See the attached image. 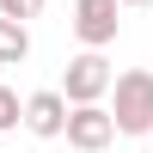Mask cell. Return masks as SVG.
Here are the masks:
<instances>
[{"instance_id":"obj_1","label":"cell","mask_w":153,"mask_h":153,"mask_svg":"<svg viewBox=\"0 0 153 153\" xmlns=\"http://www.w3.org/2000/svg\"><path fill=\"white\" fill-rule=\"evenodd\" d=\"M110 123L117 135H153V68H129V74H110Z\"/></svg>"},{"instance_id":"obj_2","label":"cell","mask_w":153,"mask_h":153,"mask_svg":"<svg viewBox=\"0 0 153 153\" xmlns=\"http://www.w3.org/2000/svg\"><path fill=\"white\" fill-rule=\"evenodd\" d=\"M68 104H92V98H104L110 92V61H104V49H80V55L61 68V86H55Z\"/></svg>"},{"instance_id":"obj_3","label":"cell","mask_w":153,"mask_h":153,"mask_svg":"<svg viewBox=\"0 0 153 153\" xmlns=\"http://www.w3.org/2000/svg\"><path fill=\"white\" fill-rule=\"evenodd\" d=\"M61 135H68V147H74V153H104L110 141H117V123H110L104 98H92V104H68Z\"/></svg>"},{"instance_id":"obj_4","label":"cell","mask_w":153,"mask_h":153,"mask_svg":"<svg viewBox=\"0 0 153 153\" xmlns=\"http://www.w3.org/2000/svg\"><path fill=\"white\" fill-rule=\"evenodd\" d=\"M74 37H80L86 49H110L117 43V31H123V6L117 0H74Z\"/></svg>"},{"instance_id":"obj_5","label":"cell","mask_w":153,"mask_h":153,"mask_svg":"<svg viewBox=\"0 0 153 153\" xmlns=\"http://www.w3.org/2000/svg\"><path fill=\"white\" fill-rule=\"evenodd\" d=\"M19 123L37 135V141H55V135H61V123H68V98H61L55 86H43V92L19 98Z\"/></svg>"},{"instance_id":"obj_6","label":"cell","mask_w":153,"mask_h":153,"mask_svg":"<svg viewBox=\"0 0 153 153\" xmlns=\"http://www.w3.org/2000/svg\"><path fill=\"white\" fill-rule=\"evenodd\" d=\"M25 55H31V25H19V19L0 12V68H19Z\"/></svg>"},{"instance_id":"obj_7","label":"cell","mask_w":153,"mask_h":153,"mask_svg":"<svg viewBox=\"0 0 153 153\" xmlns=\"http://www.w3.org/2000/svg\"><path fill=\"white\" fill-rule=\"evenodd\" d=\"M12 129H19V92L0 86V135H12Z\"/></svg>"},{"instance_id":"obj_8","label":"cell","mask_w":153,"mask_h":153,"mask_svg":"<svg viewBox=\"0 0 153 153\" xmlns=\"http://www.w3.org/2000/svg\"><path fill=\"white\" fill-rule=\"evenodd\" d=\"M0 12H6V19H19V25H31L37 12H43V0H0Z\"/></svg>"},{"instance_id":"obj_9","label":"cell","mask_w":153,"mask_h":153,"mask_svg":"<svg viewBox=\"0 0 153 153\" xmlns=\"http://www.w3.org/2000/svg\"><path fill=\"white\" fill-rule=\"evenodd\" d=\"M117 6H153V0H117Z\"/></svg>"}]
</instances>
